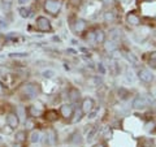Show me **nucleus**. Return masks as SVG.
Wrapping results in <instances>:
<instances>
[{
    "instance_id": "nucleus-9",
    "label": "nucleus",
    "mask_w": 156,
    "mask_h": 147,
    "mask_svg": "<svg viewBox=\"0 0 156 147\" xmlns=\"http://www.w3.org/2000/svg\"><path fill=\"white\" fill-rule=\"evenodd\" d=\"M86 29H87V22L85 21V20H82V18L76 20V22H74V31L77 34L83 33Z\"/></svg>"
},
{
    "instance_id": "nucleus-35",
    "label": "nucleus",
    "mask_w": 156,
    "mask_h": 147,
    "mask_svg": "<svg viewBox=\"0 0 156 147\" xmlns=\"http://www.w3.org/2000/svg\"><path fill=\"white\" fill-rule=\"evenodd\" d=\"M25 125H29V126H27V128H29V129H31V128H33V126H34L31 121H27V122H25Z\"/></svg>"
},
{
    "instance_id": "nucleus-1",
    "label": "nucleus",
    "mask_w": 156,
    "mask_h": 147,
    "mask_svg": "<svg viewBox=\"0 0 156 147\" xmlns=\"http://www.w3.org/2000/svg\"><path fill=\"white\" fill-rule=\"evenodd\" d=\"M61 0H46L44 2V9L52 16H57L61 11Z\"/></svg>"
},
{
    "instance_id": "nucleus-18",
    "label": "nucleus",
    "mask_w": 156,
    "mask_h": 147,
    "mask_svg": "<svg viewBox=\"0 0 156 147\" xmlns=\"http://www.w3.org/2000/svg\"><path fill=\"white\" fill-rule=\"evenodd\" d=\"M86 41L91 43V45H95V30H90L86 34Z\"/></svg>"
},
{
    "instance_id": "nucleus-28",
    "label": "nucleus",
    "mask_w": 156,
    "mask_h": 147,
    "mask_svg": "<svg viewBox=\"0 0 156 147\" xmlns=\"http://www.w3.org/2000/svg\"><path fill=\"white\" fill-rule=\"evenodd\" d=\"M82 115H83V113H82V111L77 112V113H76V116H77V117H74V119H73L72 121H73V122H78V121H80V120L82 119Z\"/></svg>"
},
{
    "instance_id": "nucleus-12",
    "label": "nucleus",
    "mask_w": 156,
    "mask_h": 147,
    "mask_svg": "<svg viewBox=\"0 0 156 147\" xmlns=\"http://www.w3.org/2000/svg\"><path fill=\"white\" fill-rule=\"evenodd\" d=\"M44 117H46V120L47 121H56L57 120V117H58V113H57V111L56 109H48L44 112Z\"/></svg>"
},
{
    "instance_id": "nucleus-27",
    "label": "nucleus",
    "mask_w": 156,
    "mask_h": 147,
    "mask_svg": "<svg viewBox=\"0 0 156 147\" xmlns=\"http://www.w3.org/2000/svg\"><path fill=\"white\" fill-rule=\"evenodd\" d=\"M98 70L100 72V74H105V68H104L103 63H99V64H98Z\"/></svg>"
},
{
    "instance_id": "nucleus-34",
    "label": "nucleus",
    "mask_w": 156,
    "mask_h": 147,
    "mask_svg": "<svg viewBox=\"0 0 156 147\" xmlns=\"http://www.w3.org/2000/svg\"><path fill=\"white\" fill-rule=\"evenodd\" d=\"M5 73H7L5 68H4V66H0V76H2V74H5Z\"/></svg>"
},
{
    "instance_id": "nucleus-6",
    "label": "nucleus",
    "mask_w": 156,
    "mask_h": 147,
    "mask_svg": "<svg viewBox=\"0 0 156 147\" xmlns=\"http://www.w3.org/2000/svg\"><path fill=\"white\" fill-rule=\"evenodd\" d=\"M22 91H23V94L27 95V98H34L38 94L39 89L35 83H26V85L22 87Z\"/></svg>"
},
{
    "instance_id": "nucleus-15",
    "label": "nucleus",
    "mask_w": 156,
    "mask_h": 147,
    "mask_svg": "<svg viewBox=\"0 0 156 147\" xmlns=\"http://www.w3.org/2000/svg\"><path fill=\"white\" fill-rule=\"evenodd\" d=\"M105 42V34L103 30L98 29L95 30V43H104Z\"/></svg>"
},
{
    "instance_id": "nucleus-25",
    "label": "nucleus",
    "mask_w": 156,
    "mask_h": 147,
    "mask_svg": "<svg viewBox=\"0 0 156 147\" xmlns=\"http://www.w3.org/2000/svg\"><path fill=\"white\" fill-rule=\"evenodd\" d=\"M11 56L12 57H27L29 53H26V52H17V53H11Z\"/></svg>"
},
{
    "instance_id": "nucleus-16",
    "label": "nucleus",
    "mask_w": 156,
    "mask_h": 147,
    "mask_svg": "<svg viewBox=\"0 0 156 147\" xmlns=\"http://www.w3.org/2000/svg\"><path fill=\"white\" fill-rule=\"evenodd\" d=\"M41 139H42L41 130H33L31 134H30V142H33V143H37V142H39Z\"/></svg>"
},
{
    "instance_id": "nucleus-33",
    "label": "nucleus",
    "mask_w": 156,
    "mask_h": 147,
    "mask_svg": "<svg viewBox=\"0 0 156 147\" xmlns=\"http://www.w3.org/2000/svg\"><path fill=\"white\" fill-rule=\"evenodd\" d=\"M5 27H7V23L4 21H0V30H4Z\"/></svg>"
},
{
    "instance_id": "nucleus-7",
    "label": "nucleus",
    "mask_w": 156,
    "mask_h": 147,
    "mask_svg": "<svg viewBox=\"0 0 156 147\" xmlns=\"http://www.w3.org/2000/svg\"><path fill=\"white\" fill-rule=\"evenodd\" d=\"M73 113H74V109L70 104H62L60 108V115L64 117V119H72Z\"/></svg>"
},
{
    "instance_id": "nucleus-39",
    "label": "nucleus",
    "mask_w": 156,
    "mask_h": 147,
    "mask_svg": "<svg viewBox=\"0 0 156 147\" xmlns=\"http://www.w3.org/2000/svg\"><path fill=\"white\" fill-rule=\"evenodd\" d=\"M152 108H154V109L156 111V100H155V102L152 103Z\"/></svg>"
},
{
    "instance_id": "nucleus-19",
    "label": "nucleus",
    "mask_w": 156,
    "mask_h": 147,
    "mask_svg": "<svg viewBox=\"0 0 156 147\" xmlns=\"http://www.w3.org/2000/svg\"><path fill=\"white\" fill-rule=\"evenodd\" d=\"M30 14H31V11L29 8H26V7L20 8V16H21V17L27 18V17H30Z\"/></svg>"
},
{
    "instance_id": "nucleus-20",
    "label": "nucleus",
    "mask_w": 156,
    "mask_h": 147,
    "mask_svg": "<svg viewBox=\"0 0 156 147\" xmlns=\"http://www.w3.org/2000/svg\"><path fill=\"white\" fill-rule=\"evenodd\" d=\"M47 137H48V139H50V145H55V142H56V134H55V131H53L52 129L48 130Z\"/></svg>"
},
{
    "instance_id": "nucleus-40",
    "label": "nucleus",
    "mask_w": 156,
    "mask_h": 147,
    "mask_svg": "<svg viewBox=\"0 0 156 147\" xmlns=\"http://www.w3.org/2000/svg\"><path fill=\"white\" fill-rule=\"evenodd\" d=\"M13 147H22V146L20 145V143H14V145H13Z\"/></svg>"
},
{
    "instance_id": "nucleus-32",
    "label": "nucleus",
    "mask_w": 156,
    "mask_h": 147,
    "mask_svg": "<svg viewBox=\"0 0 156 147\" xmlns=\"http://www.w3.org/2000/svg\"><path fill=\"white\" fill-rule=\"evenodd\" d=\"M12 3H13V0H3V5L4 7H7V8H9L12 5Z\"/></svg>"
},
{
    "instance_id": "nucleus-36",
    "label": "nucleus",
    "mask_w": 156,
    "mask_h": 147,
    "mask_svg": "<svg viewBox=\"0 0 156 147\" xmlns=\"http://www.w3.org/2000/svg\"><path fill=\"white\" fill-rule=\"evenodd\" d=\"M68 52H69V53H72V55H76V53H77V51L72 50V48H69V50H68Z\"/></svg>"
},
{
    "instance_id": "nucleus-8",
    "label": "nucleus",
    "mask_w": 156,
    "mask_h": 147,
    "mask_svg": "<svg viewBox=\"0 0 156 147\" xmlns=\"http://www.w3.org/2000/svg\"><path fill=\"white\" fill-rule=\"evenodd\" d=\"M126 22L131 26H136V25L140 23V17L135 12H129L128 14H126Z\"/></svg>"
},
{
    "instance_id": "nucleus-2",
    "label": "nucleus",
    "mask_w": 156,
    "mask_h": 147,
    "mask_svg": "<svg viewBox=\"0 0 156 147\" xmlns=\"http://www.w3.org/2000/svg\"><path fill=\"white\" fill-rule=\"evenodd\" d=\"M37 29L39 31H43V33H48L52 30V26H51V22L47 17H43V16H39L37 18Z\"/></svg>"
},
{
    "instance_id": "nucleus-13",
    "label": "nucleus",
    "mask_w": 156,
    "mask_h": 147,
    "mask_svg": "<svg viewBox=\"0 0 156 147\" xmlns=\"http://www.w3.org/2000/svg\"><path fill=\"white\" fill-rule=\"evenodd\" d=\"M124 56L126 57V60L128 61H130V64H133V65H138V63H139V60H138V57H136L133 52H130V51H126V52H124Z\"/></svg>"
},
{
    "instance_id": "nucleus-3",
    "label": "nucleus",
    "mask_w": 156,
    "mask_h": 147,
    "mask_svg": "<svg viewBox=\"0 0 156 147\" xmlns=\"http://www.w3.org/2000/svg\"><path fill=\"white\" fill-rule=\"evenodd\" d=\"M131 106H133L134 109L142 111V109H144L146 107L148 106V99L146 96H143V95H138V96L134 98V100H133V103H131Z\"/></svg>"
},
{
    "instance_id": "nucleus-22",
    "label": "nucleus",
    "mask_w": 156,
    "mask_h": 147,
    "mask_svg": "<svg viewBox=\"0 0 156 147\" xmlns=\"http://www.w3.org/2000/svg\"><path fill=\"white\" fill-rule=\"evenodd\" d=\"M29 112H30V115L33 116V117H38V116H41L42 115V111H39V109H37L35 107H30V109H29Z\"/></svg>"
},
{
    "instance_id": "nucleus-14",
    "label": "nucleus",
    "mask_w": 156,
    "mask_h": 147,
    "mask_svg": "<svg viewBox=\"0 0 156 147\" xmlns=\"http://www.w3.org/2000/svg\"><path fill=\"white\" fill-rule=\"evenodd\" d=\"M104 47H105L107 52H115V51H117V48H119V45H117V42H115V41H108L107 43H104Z\"/></svg>"
},
{
    "instance_id": "nucleus-38",
    "label": "nucleus",
    "mask_w": 156,
    "mask_h": 147,
    "mask_svg": "<svg viewBox=\"0 0 156 147\" xmlns=\"http://www.w3.org/2000/svg\"><path fill=\"white\" fill-rule=\"evenodd\" d=\"M95 147H105V145L104 143H99V145H96Z\"/></svg>"
},
{
    "instance_id": "nucleus-4",
    "label": "nucleus",
    "mask_w": 156,
    "mask_h": 147,
    "mask_svg": "<svg viewBox=\"0 0 156 147\" xmlns=\"http://www.w3.org/2000/svg\"><path fill=\"white\" fill-rule=\"evenodd\" d=\"M94 106H95V102L94 99H91V98H85L83 100H82V104H81V111L83 115H89L90 112L94 109Z\"/></svg>"
},
{
    "instance_id": "nucleus-11",
    "label": "nucleus",
    "mask_w": 156,
    "mask_h": 147,
    "mask_svg": "<svg viewBox=\"0 0 156 147\" xmlns=\"http://www.w3.org/2000/svg\"><path fill=\"white\" fill-rule=\"evenodd\" d=\"M80 99H81V92H80V90L78 89H70L69 90V100L72 102V103H78L80 102Z\"/></svg>"
},
{
    "instance_id": "nucleus-41",
    "label": "nucleus",
    "mask_w": 156,
    "mask_h": 147,
    "mask_svg": "<svg viewBox=\"0 0 156 147\" xmlns=\"http://www.w3.org/2000/svg\"><path fill=\"white\" fill-rule=\"evenodd\" d=\"M26 2H27V0H20L18 3H20V4H23V3H26Z\"/></svg>"
},
{
    "instance_id": "nucleus-37",
    "label": "nucleus",
    "mask_w": 156,
    "mask_h": 147,
    "mask_svg": "<svg viewBox=\"0 0 156 147\" xmlns=\"http://www.w3.org/2000/svg\"><path fill=\"white\" fill-rule=\"evenodd\" d=\"M3 92H4V87H3V85H2V83H0V95H2Z\"/></svg>"
},
{
    "instance_id": "nucleus-17",
    "label": "nucleus",
    "mask_w": 156,
    "mask_h": 147,
    "mask_svg": "<svg viewBox=\"0 0 156 147\" xmlns=\"http://www.w3.org/2000/svg\"><path fill=\"white\" fill-rule=\"evenodd\" d=\"M26 141V131L25 130H20L16 133V142L18 143H22V142Z\"/></svg>"
},
{
    "instance_id": "nucleus-29",
    "label": "nucleus",
    "mask_w": 156,
    "mask_h": 147,
    "mask_svg": "<svg viewBox=\"0 0 156 147\" xmlns=\"http://www.w3.org/2000/svg\"><path fill=\"white\" fill-rule=\"evenodd\" d=\"M101 2H103V4L105 7H111V5H113L115 4L116 0H101Z\"/></svg>"
},
{
    "instance_id": "nucleus-24",
    "label": "nucleus",
    "mask_w": 156,
    "mask_h": 147,
    "mask_svg": "<svg viewBox=\"0 0 156 147\" xmlns=\"http://www.w3.org/2000/svg\"><path fill=\"white\" fill-rule=\"evenodd\" d=\"M119 95L122 98V99H126V98H128V95H129V91H128V90H125L124 87H121V89L119 90Z\"/></svg>"
},
{
    "instance_id": "nucleus-5",
    "label": "nucleus",
    "mask_w": 156,
    "mask_h": 147,
    "mask_svg": "<svg viewBox=\"0 0 156 147\" xmlns=\"http://www.w3.org/2000/svg\"><path fill=\"white\" fill-rule=\"evenodd\" d=\"M138 78L144 83H150L154 80V74L147 69V68H140L138 70Z\"/></svg>"
},
{
    "instance_id": "nucleus-10",
    "label": "nucleus",
    "mask_w": 156,
    "mask_h": 147,
    "mask_svg": "<svg viewBox=\"0 0 156 147\" xmlns=\"http://www.w3.org/2000/svg\"><path fill=\"white\" fill-rule=\"evenodd\" d=\"M7 124H8V126H11L12 129H16L18 126V124H20L18 116L16 113H9L7 116Z\"/></svg>"
},
{
    "instance_id": "nucleus-26",
    "label": "nucleus",
    "mask_w": 156,
    "mask_h": 147,
    "mask_svg": "<svg viewBox=\"0 0 156 147\" xmlns=\"http://www.w3.org/2000/svg\"><path fill=\"white\" fill-rule=\"evenodd\" d=\"M43 76L46 78H52V77H55V72L53 70H44L43 72Z\"/></svg>"
},
{
    "instance_id": "nucleus-21",
    "label": "nucleus",
    "mask_w": 156,
    "mask_h": 147,
    "mask_svg": "<svg viewBox=\"0 0 156 147\" xmlns=\"http://www.w3.org/2000/svg\"><path fill=\"white\" fill-rule=\"evenodd\" d=\"M104 20L107 22H113L115 21V14L113 12H105L104 13Z\"/></svg>"
},
{
    "instance_id": "nucleus-31",
    "label": "nucleus",
    "mask_w": 156,
    "mask_h": 147,
    "mask_svg": "<svg viewBox=\"0 0 156 147\" xmlns=\"http://www.w3.org/2000/svg\"><path fill=\"white\" fill-rule=\"evenodd\" d=\"M148 65H150L151 68H152V69H156V59H150Z\"/></svg>"
},
{
    "instance_id": "nucleus-23",
    "label": "nucleus",
    "mask_w": 156,
    "mask_h": 147,
    "mask_svg": "<svg viewBox=\"0 0 156 147\" xmlns=\"http://www.w3.org/2000/svg\"><path fill=\"white\" fill-rule=\"evenodd\" d=\"M119 33V30H112L111 31V41H115V42H117V41H120V34H117Z\"/></svg>"
},
{
    "instance_id": "nucleus-30",
    "label": "nucleus",
    "mask_w": 156,
    "mask_h": 147,
    "mask_svg": "<svg viewBox=\"0 0 156 147\" xmlns=\"http://www.w3.org/2000/svg\"><path fill=\"white\" fill-rule=\"evenodd\" d=\"M111 135H112V130L109 128H105L104 129V138H111Z\"/></svg>"
}]
</instances>
